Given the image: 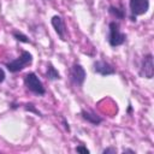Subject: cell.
Here are the masks:
<instances>
[{"label": "cell", "mask_w": 154, "mask_h": 154, "mask_svg": "<svg viewBox=\"0 0 154 154\" xmlns=\"http://www.w3.org/2000/svg\"><path fill=\"white\" fill-rule=\"evenodd\" d=\"M13 35H14V37H17V40H20L23 42H29V40L26 38V36L22 35L20 32H13Z\"/></svg>", "instance_id": "7c38bea8"}, {"label": "cell", "mask_w": 154, "mask_h": 154, "mask_svg": "<svg viewBox=\"0 0 154 154\" xmlns=\"http://www.w3.org/2000/svg\"><path fill=\"white\" fill-rule=\"evenodd\" d=\"M109 12H111L112 14H114L116 17H118V18H123V17H124L123 10H119V8L114 7V6H111V7H109Z\"/></svg>", "instance_id": "8fae6325"}, {"label": "cell", "mask_w": 154, "mask_h": 154, "mask_svg": "<svg viewBox=\"0 0 154 154\" xmlns=\"http://www.w3.org/2000/svg\"><path fill=\"white\" fill-rule=\"evenodd\" d=\"M125 34L120 32L119 25L116 22L109 23V35H108V42L112 47L120 46L125 42Z\"/></svg>", "instance_id": "3957f363"}, {"label": "cell", "mask_w": 154, "mask_h": 154, "mask_svg": "<svg viewBox=\"0 0 154 154\" xmlns=\"http://www.w3.org/2000/svg\"><path fill=\"white\" fill-rule=\"evenodd\" d=\"M153 57L152 54H148L144 57L142 61V67H141V75L144 76L146 78H152L153 77Z\"/></svg>", "instance_id": "52a82bcc"}, {"label": "cell", "mask_w": 154, "mask_h": 154, "mask_svg": "<svg viewBox=\"0 0 154 154\" xmlns=\"http://www.w3.org/2000/svg\"><path fill=\"white\" fill-rule=\"evenodd\" d=\"M70 76H71V81L73 84L81 87L85 79V71L84 69L79 65V64H75L72 67H71V72H70Z\"/></svg>", "instance_id": "5b68a950"}, {"label": "cell", "mask_w": 154, "mask_h": 154, "mask_svg": "<svg viewBox=\"0 0 154 154\" xmlns=\"http://www.w3.org/2000/svg\"><path fill=\"white\" fill-rule=\"evenodd\" d=\"M94 70H95V72H97V73H100L102 76L113 75L116 72L114 67L111 64H108V63H106L103 60H99V61L94 63Z\"/></svg>", "instance_id": "8992f818"}, {"label": "cell", "mask_w": 154, "mask_h": 154, "mask_svg": "<svg viewBox=\"0 0 154 154\" xmlns=\"http://www.w3.org/2000/svg\"><path fill=\"white\" fill-rule=\"evenodd\" d=\"M47 77L49 78V79H59L60 78V75H59V72L49 64L48 65V69H47Z\"/></svg>", "instance_id": "30bf717a"}, {"label": "cell", "mask_w": 154, "mask_h": 154, "mask_svg": "<svg viewBox=\"0 0 154 154\" xmlns=\"http://www.w3.org/2000/svg\"><path fill=\"white\" fill-rule=\"evenodd\" d=\"M82 117L87 120V122H89V123H91V124H94V125H97L99 123H101V118L97 116V114H95L94 112H91V111H85V109H83L82 111Z\"/></svg>", "instance_id": "9c48e42d"}, {"label": "cell", "mask_w": 154, "mask_h": 154, "mask_svg": "<svg viewBox=\"0 0 154 154\" xmlns=\"http://www.w3.org/2000/svg\"><path fill=\"white\" fill-rule=\"evenodd\" d=\"M4 79H5V72H4V70L0 67V83L4 82Z\"/></svg>", "instance_id": "9a60e30c"}, {"label": "cell", "mask_w": 154, "mask_h": 154, "mask_svg": "<svg viewBox=\"0 0 154 154\" xmlns=\"http://www.w3.org/2000/svg\"><path fill=\"white\" fill-rule=\"evenodd\" d=\"M52 25L55 29V32L60 36L61 40H65V34H66V29H65V24L61 17L59 16H54L52 18Z\"/></svg>", "instance_id": "ba28073f"}, {"label": "cell", "mask_w": 154, "mask_h": 154, "mask_svg": "<svg viewBox=\"0 0 154 154\" xmlns=\"http://www.w3.org/2000/svg\"><path fill=\"white\" fill-rule=\"evenodd\" d=\"M31 61H32L31 54H30L29 52H25V51H24V52H22L20 57H18L17 59H14V60L7 63V64H6V67L8 69L10 72H18V71L23 70L26 65L31 64Z\"/></svg>", "instance_id": "6da1fadb"}, {"label": "cell", "mask_w": 154, "mask_h": 154, "mask_svg": "<svg viewBox=\"0 0 154 154\" xmlns=\"http://www.w3.org/2000/svg\"><path fill=\"white\" fill-rule=\"evenodd\" d=\"M130 11L134 16L144 14L149 8V0H130Z\"/></svg>", "instance_id": "277c9868"}, {"label": "cell", "mask_w": 154, "mask_h": 154, "mask_svg": "<svg viewBox=\"0 0 154 154\" xmlns=\"http://www.w3.org/2000/svg\"><path fill=\"white\" fill-rule=\"evenodd\" d=\"M124 153H135V152H134V150H130V149H125Z\"/></svg>", "instance_id": "2e32d148"}, {"label": "cell", "mask_w": 154, "mask_h": 154, "mask_svg": "<svg viewBox=\"0 0 154 154\" xmlns=\"http://www.w3.org/2000/svg\"><path fill=\"white\" fill-rule=\"evenodd\" d=\"M76 150L77 152H81V153H89V150L87 148H84V147H77Z\"/></svg>", "instance_id": "4fadbf2b"}, {"label": "cell", "mask_w": 154, "mask_h": 154, "mask_svg": "<svg viewBox=\"0 0 154 154\" xmlns=\"http://www.w3.org/2000/svg\"><path fill=\"white\" fill-rule=\"evenodd\" d=\"M102 153H103V154H107V153H116V149H114V148H107V149H103Z\"/></svg>", "instance_id": "5bb4252c"}, {"label": "cell", "mask_w": 154, "mask_h": 154, "mask_svg": "<svg viewBox=\"0 0 154 154\" xmlns=\"http://www.w3.org/2000/svg\"><path fill=\"white\" fill-rule=\"evenodd\" d=\"M24 83H25L26 88H28L30 91H32V93H35V94H37V95H43V94L46 93L42 82L38 79V77H37L34 72H29V73L25 75V77H24Z\"/></svg>", "instance_id": "7a4b0ae2"}]
</instances>
